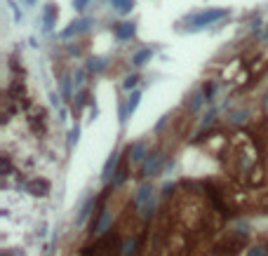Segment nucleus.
<instances>
[{
  "mask_svg": "<svg viewBox=\"0 0 268 256\" xmlns=\"http://www.w3.org/2000/svg\"><path fill=\"white\" fill-rule=\"evenodd\" d=\"M134 207L139 210L141 218H151L155 207V188L151 184H141L134 193Z\"/></svg>",
  "mask_w": 268,
  "mask_h": 256,
  "instance_id": "obj_1",
  "label": "nucleus"
},
{
  "mask_svg": "<svg viewBox=\"0 0 268 256\" xmlns=\"http://www.w3.org/2000/svg\"><path fill=\"white\" fill-rule=\"evenodd\" d=\"M223 16H228V10H202V12H198V14H193L186 19V24H188V28L191 31H198V28H205V26H209V24L219 22V19H223Z\"/></svg>",
  "mask_w": 268,
  "mask_h": 256,
  "instance_id": "obj_2",
  "label": "nucleus"
},
{
  "mask_svg": "<svg viewBox=\"0 0 268 256\" xmlns=\"http://www.w3.org/2000/svg\"><path fill=\"white\" fill-rule=\"evenodd\" d=\"M162 167H165V156H162L160 150H155V153H151V156L144 160V164H141V176H158L162 172Z\"/></svg>",
  "mask_w": 268,
  "mask_h": 256,
  "instance_id": "obj_3",
  "label": "nucleus"
},
{
  "mask_svg": "<svg viewBox=\"0 0 268 256\" xmlns=\"http://www.w3.org/2000/svg\"><path fill=\"white\" fill-rule=\"evenodd\" d=\"M108 226H111V212H108V207H101L99 216H97V221L92 224V230L94 233H99V235H104L108 230Z\"/></svg>",
  "mask_w": 268,
  "mask_h": 256,
  "instance_id": "obj_4",
  "label": "nucleus"
},
{
  "mask_svg": "<svg viewBox=\"0 0 268 256\" xmlns=\"http://www.w3.org/2000/svg\"><path fill=\"white\" fill-rule=\"evenodd\" d=\"M134 33H137V24H132V22H123L113 28V36L118 40H130Z\"/></svg>",
  "mask_w": 268,
  "mask_h": 256,
  "instance_id": "obj_5",
  "label": "nucleus"
},
{
  "mask_svg": "<svg viewBox=\"0 0 268 256\" xmlns=\"http://www.w3.org/2000/svg\"><path fill=\"white\" fill-rule=\"evenodd\" d=\"M148 156H151V153H148V144H146V141H137V144L130 148V160H134V162H141V160H146Z\"/></svg>",
  "mask_w": 268,
  "mask_h": 256,
  "instance_id": "obj_6",
  "label": "nucleus"
},
{
  "mask_svg": "<svg viewBox=\"0 0 268 256\" xmlns=\"http://www.w3.org/2000/svg\"><path fill=\"white\" fill-rule=\"evenodd\" d=\"M115 170H118V150H113V153H111V158L106 160V164H104V172H101V178H104V181L108 184V181L113 178Z\"/></svg>",
  "mask_w": 268,
  "mask_h": 256,
  "instance_id": "obj_7",
  "label": "nucleus"
},
{
  "mask_svg": "<svg viewBox=\"0 0 268 256\" xmlns=\"http://www.w3.org/2000/svg\"><path fill=\"white\" fill-rule=\"evenodd\" d=\"M29 193L31 195H36V198H45L47 193H50V184H47L45 178H38V181H31L29 184Z\"/></svg>",
  "mask_w": 268,
  "mask_h": 256,
  "instance_id": "obj_8",
  "label": "nucleus"
},
{
  "mask_svg": "<svg viewBox=\"0 0 268 256\" xmlns=\"http://www.w3.org/2000/svg\"><path fill=\"white\" fill-rule=\"evenodd\" d=\"M90 24H92L90 19H78V22H73L69 28L62 33V38H71V36H76V33L85 31V28H90Z\"/></svg>",
  "mask_w": 268,
  "mask_h": 256,
  "instance_id": "obj_9",
  "label": "nucleus"
},
{
  "mask_svg": "<svg viewBox=\"0 0 268 256\" xmlns=\"http://www.w3.org/2000/svg\"><path fill=\"white\" fill-rule=\"evenodd\" d=\"M92 210H94V198H87V200H85V204L80 207V214H78L76 224H78V226H83L85 221H87V216L92 214Z\"/></svg>",
  "mask_w": 268,
  "mask_h": 256,
  "instance_id": "obj_10",
  "label": "nucleus"
},
{
  "mask_svg": "<svg viewBox=\"0 0 268 256\" xmlns=\"http://www.w3.org/2000/svg\"><path fill=\"white\" fill-rule=\"evenodd\" d=\"M151 56H153V50H151V47H144V50H139L137 54H132V64H134V66H144Z\"/></svg>",
  "mask_w": 268,
  "mask_h": 256,
  "instance_id": "obj_11",
  "label": "nucleus"
},
{
  "mask_svg": "<svg viewBox=\"0 0 268 256\" xmlns=\"http://www.w3.org/2000/svg\"><path fill=\"white\" fill-rule=\"evenodd\" d=\"M108 66L106 59H99V56H90V62H87V68L92 70V73H101V70Z\"/></svg>",
  "mask_w": 268,
  "mask_h": 256,
  "instance_id": "obj_12",
  "label": "nucleus"
},
{
  "mask_svg": "<svg viewBox=\"0 0 268 256\" xmlns=\"http://www.w3.org/2000/svg\"><path fill=\"white\" fill-rule=\"evenodd\" d=\"M113 2V8L120 12V14H127V12H132V8H134V0H111Z\"/></svg>",
  "mask_w": 268,
  "mask_h": 256,
  "instance_id": "obj_13",
  "label": "nucleus"
},
{
  "mask_svg": "<svg viewBox=\"0 0 268 256\" xmlns=\"http://www.w3.org/2000/svg\"><path fill=\"white\" fill-rule=\"evenodd\" d=\"M137 252V238H127L123 244V256H132Z\"/></svg>",
  "mask_w": 268,
  "mask_h": 256,
  "instance_id": "obj_14",
  "label": "nucleus"
},
{
  "mask_svg": "<svg viewBox=\"0 0 268 256\" xmlns=\"http://www.w3.org/2000/svg\"><path fill=\"white\" fill-rule=\"evenodd\" d=\"M230 122L233 124H242L247 120V110H242V108H237V110H233V113H230V118H228Z\"/></svg>",
  "mask_w": 268,
  "mask_h": 256,
  "instance_id": "obj_15",
  "label": "nucleus"
},
{
  "mask_svg": "<svg viewBox=\"0 0 268 256\" xmlns=\"http://www.w3.org/2000/svg\"><path fill=\"white\" fill-rule=\"evenodd\" d=\"M205 94L202 92H198L195 94V96H193V101H191V106H188V110H191V113H195V110H200V106H202V104H205Z\"/></svg>",
  "mask_w": 268,
  "mask_h": 256,
  "instance_id": "obj_16",
  "label": "nucleus"
},
{
  "mask_svg": "<svg viewBox=\"0 0 268 256\" xmlns=\"http://www.w3.org/2000/svg\"><path fill=\"white\" fill-rule=\"evenodd\" d=\"M54 16H57V8H54V5H47L45 8V26L47 28H52Z\"/></svg>",
  "mask_w": 268,
  "mask_h": 256,
  "instance_id": "obj_17",
  "label": "nucleus"
},
{
  "mask_svg": "<svg viewBox=\"0 0 268 256\" xmlns=\"http://www.w3.org/2000/svg\"><path fill=\"white\" fill-rule=\"evenodd\" d=\"M139 99H141V92H134L130 96V101H127V113H134V110H137V106H139Z\"/></svg>",
  "mask_w": 268,
  "mask_h": 256,
  "instance_id": "obj_18",
  "label": "nucleus"
},
{
  "mask_svg": "<svg viewBox=\"0 0 268 256\" xmlns=\"http://www.w3.org/2000/svg\"><path fill=\"white\" fill-rule=\"evenodd\" d=\"M214 92H216V85H214V82H209V85L205 82V87H202V94H205V99H207V101L214 96Z\"/></svg>",
  "mask_w": 268,
  "mask_h": 256,
  "instance_id": "obj_19",
  "label": "nucleus"
},
{
  "mask_svg": "<svg viewBox=\"0 0 268 256\" xmlns=\"http://www.w3.org/2000/svg\"><path fill=\"white\" fill-rule=\"evenodd\" d=\"M137 82H139V76H127L125 82H123V87L125 90H132V87H137Z\"/></svg>",
  "mask_w": 268,
  "mask_h": 256,
  "instance_id": "obj_20",
  "label": "nucleus"
},
{
  "mask_svg": "<svg viewBox=\"0 0 268 256\" xmlns=\"http://www.w3.org/2000/svg\"><path fill=\"white\" fill-rule=\"evenodd\" d=\"M247 256H266V249L261 247V244H256V247H249V249H247Z\"/></svg>",
  "mask_w": 268,
  "mask_h": 256,
  "instance_id": "obj_21",
  "label": "nucleus"
},
{
  "mask_svg": "<svg viewBox=\"0 0 268 256\" xmlns=\"http://www.w3.org/2000/svg\"><path fill=\"white\" fill-rule=\"evenodd\" d=\"M76 141H78V127H76V130H71V134H69V146L73 148V144H76Z\"/></svg>",
  "mask_w": 268,
  "mask_h": 256,
  "instance_id": "obj_22",
  "label": "nucleus"
},
{
  "mask_svg": "<svg viewBox=\"0 0 268 256\" xmlns=\"http://www.w3.org/2000/svg\"><path fill=\"white\" fill-rule=\"evenodd\" d=\"M87 2H90V0H73V8H76V10H85V8H87Z\"/></svg>",
  "mask_w": 268,
  "mask_h": 256,
  "instance_id": "obj_23",
  "label": "nucleus"
},
{
  "mask_svg": "<svg viewBox=\"0 0 268 256\" xmlns=\"http://www.w3.org/2000/svg\"><path fill=\"white\" fill-rule=\"evenodd\" d=\"M263 42H268V33H266V36H263Z\"/></svg>",
  "mask_w": 268,
  "mask_h": 256,
  "instance_id": "obj_24",
  "label": "nucleus"
},
{
  "mask_svg": "<svg viewBox=\"0 0 268 256\" xmlns=\"http://www.w3.org/2000/svg\"><path fill=\"white\" fill-rule=\"evenodd\" d=\"M263 99H266V106H268V92H266V96H263Z\"/></svg>",
  "mask_w": 268,
  "mask_h": 256,
  "instance_id": "obj_25",
  "label": "nucleus"
}]
</instances>
